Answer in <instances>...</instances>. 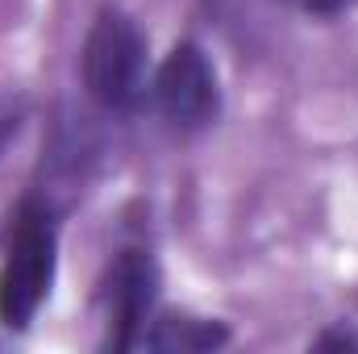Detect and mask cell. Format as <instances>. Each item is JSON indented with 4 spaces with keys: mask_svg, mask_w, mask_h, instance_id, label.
Masks as SVG:
<instances>
[{
    "mask_svg": "<svg viewBox=\"0 0 358 354\" xmlns=\"http://www.w3.org/2000/svg\"><path fill=\"white\" fill-rule=\"evenodd\" d=\"M159 300V267L146 250H121L108 271L104 317H108V351H138L146 325L155 321Z\"/></svg>",
    "mask_w": 358,
    "mask_h": 354,
    "instance_id": "cell-4",
    "label": "cell"
},
{
    "mask_svg": "<svg viewBox=\"0 0 358 354\" xmlns=\"http://www.w3.org/2000/svg\"><path fill=\"white\" fill-rule=\"evenodd\" d=\"M317 351H358V334H346V330L325 334V338H317Z\"/></svg>",
    "mask_w": 358,
    "mask_h": 354,
    "instance_id": "cell-8",
    "label": "cell"
},
{
    "mask_svg": "<svg viewBox=\"0 0 358 354\" xmlns=\"http://www.w3.org/2000/svg\"><path fill=\"white\" fill-rule=\"evenodd\" d=\"M21 121H25V96L0 88V155H4L8 142L21 134Z\"/></svg>",
    "mask_w": 358,
    "mask_h": 354,
    "instance_id": "cell-6",
    "label": "cell"
},
{
    "mask_svg": "<svg viewBox=\"0 0 358 354\" xmlns=\"http://www.w3.org/2000/svg\"><path fill=\"white\" fill-rule=\"evenodd\" d=\"M59 263V221L46 200H25L13 221V238L0 267V325L29 330L42 300L50 296Z\"/></svg>",
    "mask_w": 358,
    "mask_h": 354,
    "instance_id": "cell-1",
    "label": "cell"
},
{
    "mask_svg": "<svg viewBox=\"0 0 358 354\" xmlns=\"http://www.w3.org/2000/svg\"><path fill=\"white\" fill-rule=\"evenodd\" d=\"M304 13H313V17H338V13H346V8H355L358 0H296Z\"/></svg>",
    "mask_w": 358,
    "mask_h": 354,
    "instance_id": "cell-7",
    "label": "cell"
},
{
    "mask_svg": "<svg viewBox=\"0 0 358 354\" xmlns=\"http://www.w3.org/2000/svg\"><path fill=\"white\" fill-rule=\"evenodd\" d=\"M229 342V330L221 321H200L187 313H163L146 325L142 346L163 354H196V351H217Z\"/></svg>",
    "mask_w": 358,
    "mask_h": 354,
    "instance_id": "cell-5",
    "label": "cell"
},
{
    "mask_svg": "<svg viewBox=\"0 0 358 354\" xmlns=\"http://www.w3.org/2000/svg\"><path fill=\"white\" fill-rule=\"evenodd\" d=\"M155 100L176 129H204L221 113V88L208 55L196 42H179L155 76Z\"/></svg>",
    "mask_w": 358,
    "mask_h": 354,
    "instance_id": "cell-3",
    "label": "cell"
},
{
    "mask_svg": "<svg viewBox=\"0 0 358 354\" xmlns=\"http://www.w3.org/2000/svg\"><path fill=\"white\" fill-rule=\"evenodd\" d=\"M84 88L96 104L113 113H134L150 96V59L142 29L117 13L104 8L88 29L84 42Z\"/></svg>",
    "mask_w": 358,
    "mask_h": 354,
    "instance_id": "cell-2",
    "label": "cell"
}]
</instances>
